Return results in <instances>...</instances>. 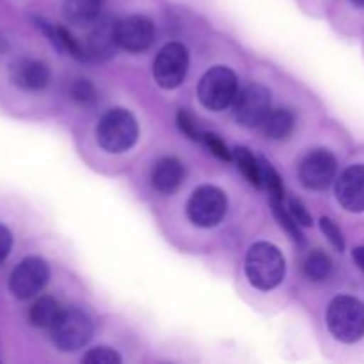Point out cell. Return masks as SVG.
<instances>
[{
  "label": "cell",
  "instance_id": "1",
  "mask_svg": "<svg viewBox=\"0 0 364 364\" xmlns=\"http://www.w3.org/2000/svg\"><path fill=\"white\" fill-rule=\"evenodd\" d=\"M287 263L276 245L258 242L251 245L245 256V274L249 283L263 291L274 290L284 279Z\"/></svg>",
  "mask_w": 364,
  "mask_h": 364
},
{
  "label": "cell",
  "instance_id": "2",
  "mask_svg": "<svg viewBox=\"0 0 364 364\" xmlns=\"http://www.w3.org/2000/svg\"><path fill=\"white\" fill-rule=\"evenodd\" d=\"M331 334L343 343H355L364 336V304L350 295H340L327 308Z\"/></svg>",
  "mask_w": 364,
  "mask_h": 364
},
{
  "label": "cell",
  "instance_id": "3",
  "mask_svg": "<svg viewBox=\"0 0 364 364\" xmlns=\"http://www.w3.org/2000/svg\"><path fill=\"white\" fill-rule=\"evenodd\" d=\"M139 127L135 117L124 109L105 112L96 127L98 144L109 153H124L137 142Z\"/></svg>",
  "mask_w": 364,
  "mask_h": 364
},
{
  "label": "cell",
  "instance_id": "4",
  "mask_svg": "<svg viewBox=\"0 0 364 364\" xmlns=\"http://www.w3.org/2000/svg\"><path fill=\"white\" fill-rule=\"evenodd\" d=\"M52 341L63 352H77L89 343L92 336V320L84 309H63L52 326Z\"/></svg>",
  "mask_w": 364,
  "mask_h": 364
},
{
  "label": "cell",
  "instance_id": "5",
  "mask_svg": "<svg viewBox=\"0 0 364 364\" xmlns=\"http://www.w3.org/2000/svg\"><path fill=\"white\" fill-rule=\"evenodd\" d=\"M238 95V78L230 68L215 66L203 75L198 87L199 102L210 110H224Z\"/></svg>",
  "mask_w": 364,
  "mask_h": 364
},
{
  "label": "cell",
  "instance_id": "6",
  "mask_svg": "<svg viewBox=\"0 0 364 364\" xmlns=\"http://www.w3.org/2000/svg\"><path fill=\"white\" fill-rule=\"evenodd\" d=\"M228 212V198L219 187L203 185L192 192L187 203V215L199 228H213Z\"/></svg>",
  "mask_w": 364,
  "mask_h": 364
},
{
  "label": "cell",
  "instance_id": "7",
  "mask_svg": "<svg viewBox=\"0 0 364 364\" xmlns=\"http://www.w3.org/2000/svg\"><path fill=\"white\" fill-rule=\"evenodd\" d=\"M272 110V98L265 85L251 84L242 89L233 102V112L242 127H262L265 117Z\"/></svg>",
  "mask_w": 364,
  "mask_h": 364
},
{
  "label": "cell",
  "instance_id": "8",
  "mask_svg": "<svg viewBox=\"0 0 364 364\" xmlns=\"http://www.w3.org/2000/svg\"><path fill=\"white\" fill-rule=\"evenodd\" d=\"M50 279V267L38 256L25 258L9 277V290L20 301H27L38 295Z\"/></svg>",
  "mask_w": 364,
  "mask_h": 364
},
{
  "label": "cell",
  "instance_id": "9",
  "mask_svg": "<svg viewBox=\"0 0 364 364\" xmlns=\"http://www.w3.org/2000/svg\"><path fill=\"white\" fill-rule=\"evenodd\" d=\"M188 71V50L181 43L164 46L153 63V77L164 89H176Z\"/></svg>",
  "mask_w": 364,
  "mask_h": 364
},
{
  "label": "cell",
  "instance_id": "10",
  "mask_svg": "<svg viewBox=\"0 0 364 364\" xmlns=\"http://www.w3.org/2000/svg\"><path fill=\"white\" fill-rule=\"evenodd\" d=\"M338 173V160L329 149H315L308 153L299 167L302 185L311 191H323L333 183Z\"/></svg>",
  "mask_w": 364,
  "mask_h": 364
},
{
  "label": "cell",
  "instance_id": "11",
  "mask_svg": "<svg viewBox=\"0 0 364 364\" xmlns=\"http://www.w3.org/2000/svg\"><path fill=\"white\" fill-rule=\"evenodd\" d=\"M155 27L149 18L134 14L117 21V45L130 53H141L151 46Z\"/></svg>",
  "mask_w": 364,
  "mask_h": 364
},
{
  "label": "cell",
  "instance_id": "12",
  "mask_svg": "<svg viewBox=\"0 0 364 364\" xmlns=\"http://www.w3.org/2000/svg\"><path fill=\"white\" fill-rule=\"evenodd\" d=\"M336 199L348 212H364V166H350L336 181Z\"/></svg>",
  "mask_w": 364,
  "mask_h": 364
},
{
  "label": "cell",
  "instance_id": "13",
  "mask_svg": "<svg viewBox=\"0 0 364 364\" xmlns=\"http://www.w3.org/2000/svg\"><path fill=\"white\" fill-rule=\"evenodd\" d=\"M50 77L48 66L41 60L18 59L11 64V82L23 91H43L50 84Z\"/></svg>",
  "mask_w": 364,
  "mask_h": 364
},
{
  "label": "cell",
  "instance_id": "14",
  "mask_svg": "<svg viewBox=\"0 0 364 364\" xmlns=\"http://www.w3.org/2000/svg\"><path fill=\"white\" fill-rule=\"evenodd\" d=\"M117 21L112 18H98L87 38V55L95 59H109L117 48Z\"/></svg>",
  "mask_w": 364,
  "mask_h": 364
},
{
  "label": "cell",
  "instance_id": "15",
  "mask_svg": "<svg viewBox=\"0 0 364 364\" xmlns=\"http://www.w3.org/2000/svg\"><path fill=\"white\" fill-rule=\"evenodd\" d=\"M185 178V166L176 156H164L151 171V185L160 194H173Z\"/></svg>",
  "mask_w": 364,
  "mask_h": 364
},
{
  "label": "cell",
  "instance_id": "16",
  "mask_svg": "<svg viewBox=\"0 0 364 364\" xmlns=\"http://www.w3.org/2000/svg\"><path fill=\"white\" fill-rule=\"evenodd\" d=\"M105 0H63L64 20L73 25L95 23L100 18Z\"/></svg>",
  "mask_w": 364,
  "mask_h": 364
},
{
  "label": "cell",
  "instance_id": "17",
  "mask_svg": "<svg viewBox=\"0 0 364 364\" xmlns=\"http://www.w3.org/2000/svg\"><path fill=\"white\" fill-rule=\"evenodd\" d=\"M295 128V116L288 109H274L262 123L263 134L274 141H284Z\"/></svg>",
  "mask_w": 364,
  "mask_h": 364
},
{
  "label": "cell",
  "instance_id": "18",
  "mask_svg": "<svg viewBox=\"0 0 364 364\" xmlns=\"http://www.w3.org/2000/svg\"><path fill=\"white\" fill-rule=\"evenodd\" d=\"M60 313H63V308L55 299L41 297L32 304L31 311H28V320L32 326L39 327V329H52Z\"/></svg>",
  "mask_w": 364,
  "mask_h": 364
},
{
  "label": "cell",
  "instance_id": "19",
  "mask_svg": "<svg viewBox=\"0 0 364 364\" xmlns=\"http://www.w3.org/2000/svg\"><path fill=\"white\" fill-rule=\"evenodd\" d=\"M233 160L237 162L238 171L247 178V181L255 187H263V178H262V164L259 159H256L247 148H235L233 149Z\"/></svg>",
  "mask_w": 364,
  "mask_h": 364
},
{
  "label": "cell",
  "instance_id": "20",
  "mask_svg": "<svg viewBox=\"0 0 364 364\" xmlns=\"http://www.w3.org/2000/svg\"><path fill=\"white\" fill-rule=\"evenodd\" d=\"M333 272V262L323 251H311L304 259V274L311 281H326Z\"/></svg>",
  "mask_w": 364,
  "mask_h": 364
},
{
  "label": "cell",
  "instance_id": "21",
  "mask_svg": "<svg viewBox=\"0 0 364 364\" xmlns=\"http://www.w3.org/2000/svg\"><path fill=\"white\" fill-rule=\"evenodd\" d=\"M262 164V178H263V187L269 191L270 201H284V187L281 176L277 174V171L270 166L267 160L259 159Z\"/></svg>",
  "mask_w": 364,
  "mask_h": 364
},
{
  "label": "cell",
  "instance_id": "22",
  "mask_svg": "<svg viewBox=\"0 0 364 364\" xmlns=\"http://www.w3.org/2000/svg\"><path fill=\"white\" fill-rule=\"evenodd\" d=\"M270 203H272L274 213H276V217H277V220H279L281 228H283V230L287 231V233L290 235V237L294 238L297 244L304 245V235L301 233V226L295 223V219L290 215L288 208H284L283 201H270Z\"/></svg>",
  "mask_w": 364,
  "mask_h": 364
},
{
  "label": "cell",
  "instance_id": "23",
  "mask_svg": "<svg viewBox=\"0 0 364 364\" xmlns=\"http://www.w3.org/2000/svg\"><path fill=\"white\" fill-rule=\"evenodd\" d=\"M71 98L82 105H92L98 100V91L87 78H78L71 85Z\"/></svg>",
  "mask_w": 364,
  "mask_h": 364
},
{
  "label": "cell",
  "instance_id": "24",
  "mask_svg": "<svg viewBox=\"0 0 364 364\" xmlns=\"http://www.w3.org/2000/svg\"><path fill=\"white\" fill-rule=\"evenodd\" d=\"M82 363L87 364H121V355L116 350L107 347H96L82 358Z\"/></svg>",
  "mask_w": 364,
  "mask_h": 364
},
{
  "label": "cell",
  "instance_id": "25",
  "mask_svg": "<svg viewBox=\"0 0 364 364\" xmlns=\"http://www.w3.org/2000/svg\"><path fill=\"white\" fill-rule=\"evenodd\" d=\"M176 121H178V128H180L188 139H192V141H203V134L199 132L198 123H196V119L192 117L191 112H187L185 109L178 110Z\"/></svg>",
  "mask_w": 364,
  "mask_h": 364
},
{
  "label": "cell",
  "instance_id": "26",
  "mask_svg": "<svg viewBox=\"0 0 364 364\" xmlns=\"http://www.w3.org/2000/svg\"><path fill=\"white\" fill-rule=\"evenodd\" d=\"M320 230L323 231V235L327 237V240H329L331 244L338 249V251L340 252L343 251L345 249L343 233H341L340 228L334 224V220H331L329 217H322V219H320Z\"/></svg>",
  "mask_w": 364,
  "mask_h": 364
},
{
  "label": "cell",
  "instance_id": "27",
  "mask_svg": "<svg viewBox=\"0 0 364 364\" xmlns=\"http://www.w3.org/2000/svg\"><path fill=\"white\" fill-rule=\"evenodd\" d=\"M203 142L208 146V149L217 159L224 160V162H231L233 160V151H230V148L215 134H203Z\"/></svg>",
  "mask_w": 364,
  "mask_h": 364
},
{
  "label": "cell",
  "instance_id": "28",
  "mask_svg": "<svg viewBox=\"0 0 364 364\" xmlns=\"http://www.w3.org/2000/svg\"><path fill=\"white\" fill-rule=\"evenodd\" d=\"M287 208H288V212H290V215L295 219V223L299 224V226H311V224H313L311 215H309V212L306 210V206L302 205L299 199L290 198Z\"/></svg>",
  "mask_w": 364,
  "mask_h": 364
},
{
  "label": "cell",
  "instance_id": "29",
  "mask_svg": "<svg viewBox=\"0 0 364 364\" xmlns=\"http://www.w3.org/2000/svg\"><path fill=\"white\" fill-rule=\"evenodd\" d=\"M11 245H13V237H11V231L6 226L0 224V265L4 263V259L9 256Z\"/></svg>",
  "mask_w": 364,
  "mask_h": 364
},
{
  "label": "cell",
  "instance_id": "30",
  "mask_svg": "<svg viewBox=\"0 0 364 364\" xmlns=\"http://www.w3.org/2000/svg\"><path fill=\"white\" fill-rule=\"evenodd\" d=\"M352 258H354L355 265H358L359 269L364 272V247L363 245H359V247H355L354 251H352Z\"/></svg>",
  "mask_w": 364,
  "mask_h": 364
},
{
  "label": "cell",
  "instance_id": "31",
  "mask_svg": "<svg viewBox=\"0 0 364 364\" xmlns=\"http://www.w3.org/2000/svg\"><path fill=\"white\" fill-rule=\"evenodd\" d=\"M352 2H354V6L364 7V0H352Z\"/></svg>",
  "mask_w": 364,
  "mask_h": 364
}]
</instances>
